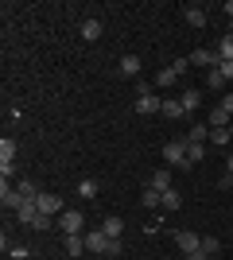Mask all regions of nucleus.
<instances>
[{
    "mask_svg": "<svg viewBox=\"0 0 233 260\" xmlns=\"http://www.w3.org/2000/svg\"><path fill=\"white\" fill-rule=\"evenodd\" d=\"M62 249H66L70 260L82 256V252H86V233H66V237H62Z\"/></svg>",
    "mask_w": 233,
    "mask_h": 260,
    "instance_id": "nucleus-9",
    "label": "nucleus"
},
{
    "mask_svg": "<svg viewBox=\"0 0 233 260\" xmlns=\"http://www.w3.org/2000/svg\"><path fill=\"white\" fill-rule=\"evenodd\" d=\"M187 260H210V256H206V252L198 249V252H194V256H187Z\"/></svg>",
    "mask_w": 233,
    "mask_h": 260,
    "instance_id": "nucleus-35",
    "label": "nucleus"
},
{
    "mask_svg": "<svg viewBox=\"0 0 233 260\" xmlns=\"http://www.w3.org/2000/svg\"><path fill=\"white\" fill-rule=\"evenodd\" d=\"M35 217H39V202H35V198H23L20 210H16V221H20V225H35Z\"/></svg>",
    "mask_w": 233,
    "mask_h": 260,
    "instance_id": "nucleus-5",
    "label": "nucleus"
},
{
    "mask_svg": "<svg viewBox=\"0 0 233 260\" xmlns=\"http://www.w3.org/2000/svg\"><path fill=\"white\" fill-rule=\"evenodd\" d=\"M218 54H222V62H233V35H222V39H218Z\"/></svg>",
    "mask_w": 233,
    "mask_h": 260,
    "instance_id": "nucleus-22",
    "label": "nucleus"
},
{
    "mask_svg": "<svg viewBox=\"0 0 233 260\" xmlns=\"http://www.w3.org/2000/svg\"><path fill=\"white\" fill-rule=\"evenodd\" d=\"M175 245H179L183 256H194V252L202 249V237L194 233V229H179V233H175Z\"/></svg>",
    "mask_w": 233,
    "mask_h": 260,
    "instance_id": "nucleus-3",
    "label": "nucleus"
},
{
    "mask_svg": "<svg viewBox=\"0 0 233 260\" xmlns=\"http://www.w3.org/2000/svg\"><path fill=\"white\" fill-rule=\"evenodd\" d=\"M183 20H187L190 27H206V8H198V4H187V8H183Z\"/></svg>",
    "mask_w": 233,
    "mask_h": 260,
    "instance_id": "nucleus-12",
    "label": "nucleus"
},
{
    "mask_svg": "<svg viewBox=\"0 0 233 260\" xmlns=\"http://www.w3.org/2000/svg\"><path fill=\"white\" fill-rule=\"evenodd\" d=\"M218 70H222V74H225V82H229V78H233V62H222V66H218Z\"/></svg>",
    "mask_w": 233,
    "mask_h": 260,
    "instance_id": "nucleus-33",
    "label": "nucleus"
},
{
    "mask_svg": "<svg viewBox=\"0 0 233 260\" xmlns=\"http://www.w3.org/2000/svg\"><path fill=\"white\" fill-rule=\"evenodd\" d=\"M140 202H144L148 210H155L159 202H163V190H155V186H144V194H140Z\"/></svg>",
    "mask_w": 233,
    "mask_h": 260,
    "instance_id": "nucleus-21",
    "label": "nucleus"
},
{
    "mask_svg": "<svg viewBox=\"0 0 233 260\" xmlns=\"http://www.w3.org/2000/svg\"><path fill=\"white\" fill-rule=\"evenodd\" d=\"M187 140H194V144H206V140H210V124H194V128L187 132Z\"/></svg>",
    "mask_w": 233,
    "mask_h": 260,
    "instance_id": "nucleus-24",
    "label": "nucleus"
},
{
    "mask_svg": "<svg viewBox=\"0 0 233 260\" xmlns=\"http://www.w3.org/2000/svg\"><path fill=\"white\" fill-rule=\"evenodd\" d=\"M229 136H233V124H229Z\"/></svg>",
    "mask_w": 233,
    "mask_h": 260,
    "instance_id": "nucleus-39",
    "label": "nucleus"
},
{
    "mask_svg": "<svg viewBox=\"0 0 233 260\" xmlns=\"http://www.w3.org/2000/svg\"><path fill=\"white\" fill-rule=\"evenodd\" d=\"M179 101H183V109H187V113H194V109L202 105V98H198V89H187V93H183V98H179Z\"/></svg>",
    "mask_w": 233,
    "mask_h": 260,
    "instance_id": "nucleus-25",
    "label": "nucleus"
},
{
    "mask_svg": "<svg viewBox=\"0 0 233 260\" xmlns=\"http://www.w3.org/2000/svg\"><path fill=\"white\" fill-rule=\"evenodd\" d=\"M148 186H155V190H171V167H159V171L152 175V183Z\"/></svg>",
    "mask_w": 233,
    "mask_h": 260,
    "instance_id": "nucleus-16",
    "label": "nucleus"
},
{
    "mask_svg": "<svg viewBox=\"0 0 233 260\" xmlns=\"http://www.w3.org/2000/svg\"><path fill=\"white\" fill-rule=\"evenodd\" d=\"M206 86H210V89H222L225 86V74H222V70H210V74H206Z\"/></svg>",
    "mask_w": 233,
    "mask_h": 260,
    "instance_id": "nucleus-30",
    "label": "nucleus"
},
{
    "mask_svg": "<svg viewBox=\"0 0 233 260\" xmlns=\"http://www.w3.org/2000/svg\"><path fill=\"white\" fill-rule=\"evenodd\" d=\"M190 66H202V70L210 74V70L222 66V54H218V47H198V51L190 54Z\"/></svg>",
    "mask_w": 233,
    "mask_h": 260,
    "instance_id": "nucleus-2",
    "label": "nucleus"
},
{
    "mask_svg": "<svg viewBox=\"0 0 233 260\" xmlns=\"http://www.w3.org/2000/svg\"><path fill=\"white\" fill-rule=\"evenodd\" d=\"M78 194L82 198H97V183H93V179H82V183H78Z\"/></svg>",
    "mask_w": 233,
    "mask_h": 260,
    "instance_id": "nucleus-27",
    "label": "nucleus"
},
{
    "mask_svg": "<svg viewBox=\"0 0 233 260\" xmlns=\"http://www.w3.org/2000/svg\"><path fill=\"white\" fill-rule=\"evenodd\" d=\"M101 229H105V237H121V233H124V221L117 214H109L105 221H101Z\"/></svg>",
    "mask_w": 233,
    "mask_h": 260,
    "instance_id": "nucleus-14",
    "label": "nucleus"
},
{
    "mask_svg": "<svg viewBox=\"0 0 233 260\" xmlns=\"http://www.w3.org/2000/svg\"><path fill=\"white\" fill-rule=\"evenodd\" d=\"M20 202H23V194H20V190H12L8 179H4V183H0V206L16 214V210H20Z\"/></svg>",
    "mask_w": 233,
    "mask_h": 260,
    "instance_id": "nucleus-7",
    "label": "nucleus"
},
{
    "mask_svg": "<svg viewBox=\"0 0 233 260\" xmlns=\"http://www.w3.org/2000/svg\"><path fill=\"white\" fill-rule=\"evenodd\" d=\"M35 202H39V214H51V217H58V214H62V210H66V206H62V198H58V194H39V198H35Z\"/></svg>",
    "mask_w": 233,
    "mask_h": 260,
    "instance_id": "nucleus-10",
    "label": "nucleus"
},
{
    "mask_svg": "<svg viewBox=\"0 0 233 260\" xmlns=\"http://www.w3.org/2000/svg\"><path fill=\"white\" fill-rule=\"evenodd\" d=\"M109 241L113 237H105V229H93V233H86V249L89 252H109Z\"/></svg>",
    "mask_w": 233,
    "mask_h": 260,
    "instance_id": "nucleus-11",
    "label": "nucleus"
},
{
    "mask_svg": "<svg viewBox=\"0 0 233 260\" xmlns=\"http://www.w3.org/2000/svg\"><path fill=\"white\" fill-rule=\"evenodd\" d=\"M82 225H86L82 210H62V214H58V229H62V237H66V233H82Z\"/></svg>",
    "mask_w": 233,
    "mask_h": 260,
    "instance_id": "nucleus-4",
    "label": "nucleus"
},
{
    "mask_svg": "<svg viewBox=\"0 0 233 260\" xmlns=\"http://www.w3.org/2000/svg\"><path fill=\"white\" fill-rule=\"evenodd\" d=\"M206 124H210V128H229V124H233V113L225 105H214L210 117H206Z\"/></svg>",
    "mask_w": 233,
    "mask_h": 260,
    "instance_id": "nucleus-8",
    "label": "nucleus"
},
{
    "mask_svg": "<svg viewBox=\"0 0 233 260\" xmlns=\"http://www.w3.org/2000/svg\"><path fill=\"white\" fill-rule=\"evenodd\" d=\"M159 206H163L167 214H171V210H179V206H183V194H179L175 186H171V190H163V202H159Z\"/></svg>",
    "mask_w": 233,
    "mask_h": 260,
    "instance_id": "nucleus-19",
    "label": "nucleus"
},
{
    "mask_svg": "<svg viewBox=\"0 0 233 260\" xmlns=\"http://www.w3.org/2000/svg\"><path fill=\"white\" fill-rule=\"evenodd\" d=\"M233 136H229V128H210V144H218V148H225Z\"/></svg>",
    "mask_w": 233,
    "mask_h": 260,
    "instance_id": "nucleus-26",
    "label": "nucleus"
},
{
    "mask_svg": "<svg viewBox=\"0 0 233 260\" xmlns=\"http://www.w3.org/2000/svg\"><path fill=\"white\" fill-rule=\"evenodd\" d=\"M171 70H175V74H187V70H190V58H175V62H171Z\"/></svg>",
    "mask_w": 233,
    "mask_h": 260,
    "instance_id": "nucleus-31",
    "label": "nucleus"
},
{
    "mask_svg": "<svg viewBox=\"0 0 233 260\" xmlns=\"http://www.w3.org/2000/svg\"><path fill=\"white\" fill-rule=\"evenodd\" d=\"M163 163H171V167H187V136H175V140L163 144Z\"/></svg>",
    "mask_w": 233,
    "mask_h": 260,
    "instance_id": "nucleus-1",
    "label": "nucleus"
},
{
    "mask_svg": "<svg viewBox=\"0 0 233 260\" xmlns=\"http://www.w3.org/2000/svg\"><path fill=\"white\" fill-rule=\"evenodd\" d=\"M82 39H86V43L101 39V20H82Z\"/></svg>",
    "mask_w": 233,
    "mask_h": 260,
    "instance_id": "nucleus-17",
    "label": "nucleus"
},
{
    "mask_svg": "<svg viewBox=\"0 0 233 260\" xmlns=\"http://www.w3.org/2000/svg\"><path fill=\"white\" fill-rule=\"evenodd\" d=\"M225 16H229V20H233V0H225Z\"/></svg>",
    "mask_w": 233,
    "mask_h": 260,
    "instance_id": "nucleus-36",
    "label": "nucleus"
},
{
    "mask_svg": "<svg viewBox=\"0 0 233 260\" xmlns=\"http://www.w3.org/2000/svg\"><path fill=\"white\" fill-rule=\"evenodd\" d=\"M121 74L136 82V74H140V58H136V54H124V58H121Z\"/></svg>",
    "mask_w": 233,
    "mask_h": 260,
    "instance_id": "nucleus-15",
    "label": "nucleus"
},
{
    "mask_svg": "<svg viewBox=\"0 0 233 260\" xmlns=\"http://www.w3.org/2000/svg\"><path fill=\"white\" fill-rule=\"evenodd\" d=\"M0 163H16V140H12V136L0 140Z\"/></svg>",
    "mask_w": 233,
    "mask_h": 260,
    "instance_id": "nucleus-20",
    "label": "nucleus"
},
{
    "mask_svg": "<svg viewBox=\"0 0 233 260\" xmlns=\"http://www.w3.org/2000/svg\"><path fill=\"white\" fill-rule=\"evenodd\" d=\"M229 35H233V20H229Z\"/></svg>",
    "mask_w": 233,
    "mask_h": 260,
    "instance_id": "nucleus-38",
    "label": "nucleus"
},
{
    "mask_svg": "<svg viewBox=\"0 0 233 260\" xmlns=\"http://www.w3.org/2000/svg\"><path fill=\"white\" fill-rule=\"evenodd\" d=\"M16 190H20L23 198H39V190H35V183H31V179H20V183H16Z\"/></svg>",
    "mask_w": 233,
    "mask_h": 260,
    "instance_id": "nucleus-28",
    "label": "nucleus"
},
{
    "mask_svg": "<svg viewBox=\"0 0 233 260\" xmlns=\"http://www.w3.org/2000/svg\"><path fill=\"white\" fill-rule=\"evenodd\" d=\"M222 105H225V109L233 113V93H225V98H222Z\"/></svg>",
    "mask_w": 233,
    "mask_h": 260,
    "instance_id": "nucleus-34",
    "label": "nucleus"
},
{
    "mask_svg": "<svg viewBox=\"0 0 233 260\" xmlns=\"http://www.w3.org/2000/svg\"><path fill=\"white\" fill-rule=\"evenodd\" d=\"M105 256H121V237H113V241H109V252H105Z\"/></svg>",
    "mask_w": 233,
    "mask_h": 260,
    "instance_id": "nucleus-32",
    "label": "nucleus"
},
{
    "mask_svg": "<svg viewBox=\"0 0 233 260\" xmlns=\"http://www.w3.org/2000/svg\"><path fill=\"white\" fill-rule=\"evenodd\" d=\"M202 155H206V144H194V140H187V167L202 163Z\"/></svg>",
    "mask_w": 233,
    "mask_h": 260,
    "instance_id": "nucleus-18",
    "label": "nucleus"
},
{
    "mask_svg": "<svg viewBox=\"0 0 233 260\" xmlns=\"http://www.w3.org/2000/svg\"><path fill=\"white\" fill-rule=\"evenodd\" d=\"M167 120H179V117H187V109H183V101L179 98H163V109H159Z\"/></svg>",
    "mask_w": 233,
    "mask_h": 260,
    "instance_id": "nucleus-13",
    "label": "nucleus"
},
{
    "mask_svg": "<svg viewBox=\"0 0 233 260\" xmlns=\"http://www.w3.org/2000/svg\"><path fill=\"white\" fill-rule=\"evenodd\" d=\"M218 249H222L218 237H202V252H206V256H218Z\"/></svg>",
    "mask_w": 233,
    "mask_h": 260,
    "instance_id": "nucleus-29",
    "label": "nucleus"
},
{
    "mask_svg": "<svg viewBox=\"0 0 233 260\" xmlns=\"http://www.w3.org/2000/svg\"><path fill=\"white\" fill-rule=\"evenodd\" d=\"M225 171H229V175H233V152H229V159H225Z\"/></svg>",
    "mask_w": 233,
    "mask_h": 260,
    "instance_id": "nucleus-37",
    "label": "nucleus"
},
{
    "mask_svg": "<svg viewBox=\"0 0 233 260\" xmlns=\"http://www.w3.org/2000/svg\"><path fill=\"white\" fill-rule=\"evenodd\" d=\"M175 82H179V74H175V70H171V66H167V70H159V74H155V86H159V89L175 86Z\"/></svg>",
    "mask_w": 233,
    "mask_h": 260,
    "instance_id": "nucleus-23",
    "label": "nucleus"
},
{
    "mask_svg": "<svg viewBox=\"0 0 233 260\" xmlns=\"http://www.w3.org/2000/svg\"><path fill=\"white\" fill-rule=\"evenodd\" d=\"M136 113H140V117H152V113H159V109H163V98H155V93H144V98H136Z\"/></svg>",
    "mask_w": 233,
    "mask_h": 260,
    "instance_id": "nucleus-6",
    "label": "nucleus"
}]
</instances>
